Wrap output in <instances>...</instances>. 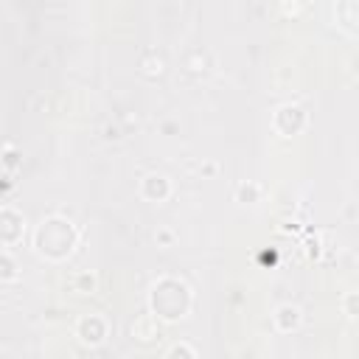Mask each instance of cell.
Returning a JSON list of instances; mask_svg holds the SVG:
<instances>
[{"mask_svg": "<svg viewBox=\"0 0 359 359\" xmlns=\"http://www.w3.org/2000/svg\"><path fill=\"white\" fill-rule=\"evenodd\" d=\"M79 244V230L62 216H48L34 230V250L48 261H65Z\"/></svg>", "mask_w": 359, "mask_h": 359, "instance_id": "1", "label": "cell"}, {"mask_svg": "<svg viewBox=\"0 0 359 359\" xmlns=\"http://www.w3.org/2000/svg\"><path fill=\"white\" fill-rule=\"evenodd\" d=\"M191 303H194V294H191L188 283L180 278H160L149 292L151 314L165 323L182 320L191 311Z\"/></svg>", "mask_w": 359, "mask_h": 359, "instance_id": "2", "label": "cell"}, {"mask_svg": "<svg viewBox=\"0 0 359 359\" xmlns=\"http://www.w3.org/2000/svg\"><path fill=\"white\" fill-rule=\"evenodd\" d=\"M107 334H109V325L101 314H81L79 323H76V337L81 345L87 348H98L107 342Z\"/></svg>", "mask_w": 359, "mask_h": 359, "instance_id": "3", "label": "cell"}, {"mask_svg": "<svg viewBox=\"0 0 359 359\" xmlns=\"http://www.w3.org/2000/svg\"><path fill=\"white\" fill-rule=\"evenodd\" d=\"M272 126H275V132H280L283 137L297 135V132L306 126V112H303V107H297V104H283V107H278L275 115H272Z\"/></svg>", "mask_w": 359, "mask_h": 359, "instance_id": "4", "label": "cell"}, {"mask_svg": "<svg viewBox=\"0 0 359 359\" xmlns=\"http://www.w3.org/2000/svg\"><path fill=\"white\" fill-rule=\"evenodd\" d=\"M25 233V219L20 210H14L11 205H3L0 208V241L6 250H11Z\"/></svg>", "mask_w": 359, "mask_h": 359, "instance_id": "5", "label": "cell"}, {"mask_svg": "<svg viewBox=\"0 0 359 359\" xmlns=\"http://www.w3.org/2000/svg\"><path fill=\"white\" fill-rule=\"evenodd\" d=\"M140 196L146 202H165L171 196V182L163 174H146L140 180Z\"/></svg>", "mask_w": 359, "mask_h": 359, "instance_id": "6", "label": "cell"}, {"mask_svg": "<svg viewBox=\"0 0 359 359\" xmlns=\"http://www.w3.org/2000/svg\"><path fill=\"white\" fill-rule=\"evenodd\" d=\"M300 320H303V314H300V309L292 306V303H280V306L275 309V314H272V325H275V331H280V334L294 331V328L300 325Z\"/></svg>", "mask_w": 359, "mask_h": 359, "instance_id": "7", "label": "cell"}, {"mask_svg": "<svg viewBox=\"0 0 359 359\" xmlns=\"http://www.w3.org/2000/svg\"><path fill=\"white\" fill-rule=\"evenodd\" d=\"M132 337H137L140 342H151L157 337V317L154 314H140L132 323Z\"/></svg>", "mask_w": 359, "mask_h": 359, "instance_id": "8", "label": "cell"}, {"mask_svg": "<svg viewBox=\"0 0 359 359\" xmlns=\"http://www.w3.org/2000/svg\"><path fill=\"white\" fill-rule=\"evenodd\" d=\"M236 202H241V205H255V202H261V185L258 182H241L238 188H236Z\"/></svg>", "mask_w": 359, "mask_h": 359, "instance_id": "9", "label": "cell"}, {"mask_svg": "<svg viewBox=\"0 0 359 359\" xmlns=\"http://www.w3.org/2000/svg\"><path fill=\"white\" fill-rule=\"evenodd\" d=\"M70 283H73V292L76 294H93L98 289V278L93 272H76Z\"/></svg>", "mask_w": 359, "mask_h": 359, "instance_id": "10", "label": "cell"}, {"mask_svg": "<svg viewBox=\"0 0 359 359\" xmlns=\"http://www.w3.org/2000/svg\"><path fill=\"white\" fill-rule=\"evenodd\" d=\"M0 280L3 283H11L17 280V264L11 261V252L3 247V255H0Z\"/></svg>", "mask_w": 359, "mask_h": 359, "instance_id": "11", "label": "cell"}, {"mask_svg": "<svg viewBox=\"0 0 359 359\" xmlns=\"http://www.w3.org/2000/svg\"><path fill=\"white\" fill-rule=\"evenodd\" d=\"M342 311L353 320H359V292H345L342 294Z\"/></svg>", "mask_w": 359, "mask_h": 359, "instance_id": "12", "label": "cell"}, {"mask_svg": "<svg viewBox=\"0 0 359 359\" xmlns=\"http://www.w3.org/2000/svg\"><path fill=\"white\" fill-rule=\"evenodd\" d=\"M165 356H168V359H174V356H191V359H194V356H196V348H191L188 342H177V345H171V348L165 351Z\"/></svg>", "mask_w": 359, "mask_h": 359, "instance_id": "13", "label": "cell"}, {"mask_svg": "<svg viewBox=\"0 0 359 359\" xmlns=\"http://www.w3.org/2000/svg\"><path fill=\"white\" fill-rule=\"evenodd\" d=\"M154 241H157L160 247H171V244H174V230H168V227H160V230L154 233Z\"/></svg>", "mask_w": 359, "mask_h": 359, "instance_id": "14", "label": "cell"}]
</instances>
